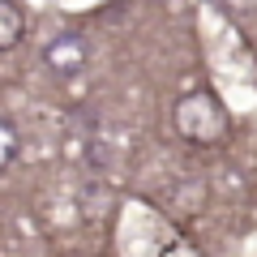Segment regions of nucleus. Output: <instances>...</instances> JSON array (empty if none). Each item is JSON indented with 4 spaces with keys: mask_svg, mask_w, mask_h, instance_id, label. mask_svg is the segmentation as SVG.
Wrapping results in <instances>:
<instances>
[{
    "mask_svg": "<svg viewBox=\"0 0 257 257\" xmlns=\"http://www.w3.org/2000/svg\"><path fill=\"white\" fill-rule=\"evenodd\" d=\"M176 133L184 142H197V146H214L227 133V111L219 107L210 90H193L176 103Z\"/></svg>",
    "mask_w": 257,
    "mask_h": 257,
    "instance_id": "f257e3e1",
    "label": "nucleus"
},
{
    "mask_svg": "<svg viewBox=\"0 0 257 257\" xmlns=\"http://www.w3.org/2000/svg\"><path fill=\"white\" fill-rule=\"evenodd\" d=\"M86 56H90V47H86V39L77 35V30H60V35L43 47V64L56 77H77L86 69Z\"/></svg>",
    "mask_w": 257,
    "mask_h": 257,
    "instance_id": "f03ea898",
    "label": "nucleus"
},
{
    "mask_svg": "<svg viewBox=\"0 0 257 257\" xmlns=\"http://www.w3.org/2000/svg\"><path fill=\"white\" fill-rule=\"evenodd\" d=\"M26 35V18L13 0H0V52H13Z\"/></svg>",
    "mask_w": 257,
    "mask_h": 257,
    "instance_id": "7ed1b4c3",
    "label": "nucleus"
},
{
    "mask_svg": "<svg viewBox=\"0 0 257 257\" xmlns=\"http://www.w3.org/2000/svg\"><path fill=\"white\" fill-rule=\"evenodd\" d=\"M18 159V128L9 124V120H0V172Z\"/></svg>",
    "mask_w": 257,
    "mask_h": 257,
    "instance_id": "20e7f679",
    "label": "nucleus"
}]
</instances>
